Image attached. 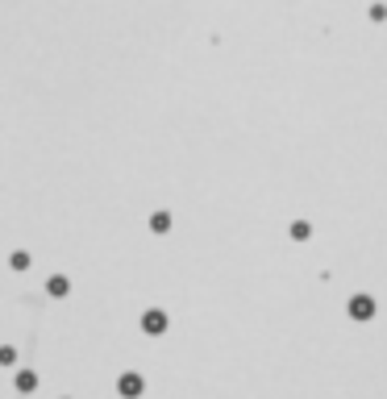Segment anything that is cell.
<instances>
[{
	"instance_id": "2",
	"label": "cell",
	"mask_w": 387,
	"mask_h": 399,
	"mask_svg": "<svg viewBox=\"0 0 387 399\" xmlns=\"http://www.w3.org/2000/svg\"><path fill=\"white\" fill-rule=\"evenodd\" d=\"M350 312H354V316H371V304H367V296H363V300H354V304H350Z\"/></svg>"
},
{
	"instance_id": "1",
	"label": "cell",
	"mask_w": 387,
	"mask_h": 399,
	"mask_svg": "<svg viewBox=\"0 0 387 399\" xmlns=\"http://www.w3.org/2000/svg\"><path fill=\"white\" fill-rule=\"evenodd\" d=\"M138 391H142V379L138 375H125L121 379V396H138Z\"/></svg>"
}]
</instances>
